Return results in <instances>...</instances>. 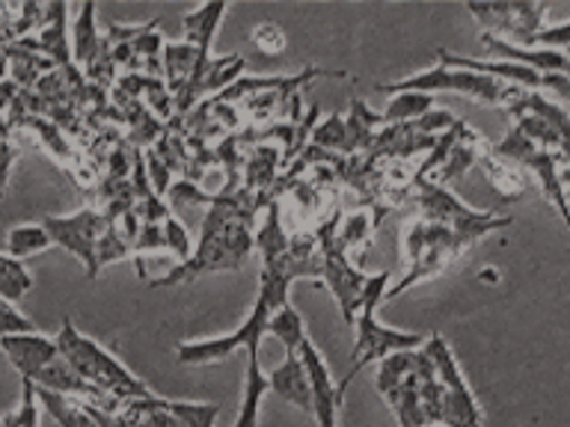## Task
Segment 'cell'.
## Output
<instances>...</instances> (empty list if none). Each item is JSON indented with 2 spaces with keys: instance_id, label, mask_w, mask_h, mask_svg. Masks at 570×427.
Segmentation results:
<instances>
[{
  "instance_id": "cell-1",
  "label": "cell",
  "mask_w": 570,
  "mask_h": 427,
  "mask_svg": "<svg viewBox=\"0 0 570 427\" xmlns=\"http://www.w3.org/2000/svg\"><path fill=\"white\" fill-rule=\"evenodd\" d=\"M238 205L217 199L212 205V211L205 214L203 240H199L196 256L185 261V265H176V270L151 279V288H169V285L190 282L199 274L244 267V261L253 252V238H249L247 222L238 220Z\"/></svg>"
},
{
  "instance_id": "cell-2",
  "label": "cell",
  "mask_w": 570,
  "mask_h": 427,
  "mask_svg": "<svg viewBox=\"0 0 570 427\" xmlns=\"http://www.w3.org/2000/svg\"><path fill=\"white\" fill-rule=\"evenodd\" d=\"M288 288H292V279L279 270L276 265H265L262 274H258V297L249 309L247 320L240 324L235 332L220 338H199V341H181L176 347V359L181 365H214L229 359L238 347L244 350H253V347H262V338L267 332V320L276 309L288 306Z\"/></svg>"
},
{
  "instance_id": "cell-3",
  "label": "cell",
  "mask_w": 570,
  "mask_h": 427,
  "mask_svg": "<svg viewBox=\"0 0 570 427\" xmlns=\"http://www.w3.org/2000/svg\"><path fill=\"white\" fill-rule=\"evenodd\" d=\"M390 274L383 270V274H372L368 276V282H365V294H363V306H360V318L354 324L356 341L354 350H351V368L345 371V377L338 380V391L345 395L347 386L354 383V377L363 368H368L372 363H383V359H390L395 354H407V350H422L425 347V336H416V332H401V329L383 327L381 320L374 318V309H377V302L381 297L390 294Z\"/></svg>"
},
{
  "instance_id": "cell-4",
  "label": "cell",
  "mask_w": 570,
  "mask_h": 427,
  "mask_svg": "<svg viewBox=\"0 0 570 427\" xmlns=\"http://www.w3.org/2000/svg\"><path fill=\"white\" fill-rule=\"evenodd\" d=\"M57 345H60L62 356L69 359L71 368H75L92 389L107 395V398L128 404V400L151 398V395H155V391H151L140 377H134L110 350H105L98 341H92V338H87L83 332H78L71 320H62Z\"/></svg>"
},
{
  "instance_id": "cell-5",
  "label": "cell",
  "mask_w": 570,
  "mask_h": 427,
  "mask_svg": "<svg viewBox=\"0 0 570 427\" xmlns=\"http://www.w3.org/2000/svg\"><path fill=\"white\" fill-rule=\"evenodd\" d=\"M381 92H422V96H434V92H454V96L475 98L484 105H502L511 107L523 92H517L514 83H502L497 78L479 75V71L452 69L436 62L434 69L416 71L410 78L392 80V83H377Z\"/></svg>"
},
{
  "instance_id": "cell-6",
  "label": "cell",
  "mask_w": 570,
  "mask_h": 427,
  "mask_svg": "<svg viewBox=\"0 0 570 427\" xmlns=\"http://www.w3.org/2000/svg\"><path fill=\"white\" fill-rule=\"evenodd\" d=\"M419 205H422V220L449 226L463 247H470L472 240L484 238L490 231L511 226V217H490L488 211H472L458 196L443 190L440 185H431V181H422L419 187Z\"/></svg>"
},
{
  "instance_id": "cell-7",
  "label": "cell",
  "mask_w": 570,
  "mask_h": 427,
  "mask_svg": "<svg viewBox=\"0 0 570 427\" xmlns=\"http://www.w3.org/2000/svg\"><path fill=\"white\" fill-rule=\"evenodd\" d=\"M425 354L431 356L436 377H440L445 391L443 427H481L479 400L472 395L470 383L463 380L461 368L454 363L452 347L445 345V338L440 332L425 338Z\"/></svg>"
},
{
  "instance_id": "cell-8",
  "label": "cell",
  "mask_w": 570,
  "mask_h": 427,
  "mask_svg": "<svg viewBox=\"0 0 570 427\" xmlns=\"http://www.w3.org/2000/svg\"><path fill=\"white\" fill-rule=\"evenodd\" d=\"M105 214L83 208L69 217H42V226L51 235L53 247L69 249L71 256L80 258V265L87 267V276H98V240L107 229Z\"/></svg>"
},
{
  "instance_id": "cell-9",
  "label": "cell",
  "mask_w": 570,
  "mask_h": 427,
  "mask_svg": "<svg viewBox=\"0 0 570 427\" xmlns=\"http://www.w3.org/2000/svg\"><path fill=\"white\" fill-rule=\"evenodd\" d=\"M333 226H336V222H333ZM333 226H324V229H321V265H324L321 279L327 282V288L338 300V309H342L345 324L354 327L356 309L363 306V294L368 276H365L363 270H356V267L347 261L345 252L336 247V240H333Z\"/></svg>"
},
{
  "instance_id": "cell-10",
  "label": "cell",
  "mask_w": 570,
  "mask_h": 427,
  "mask_svg": "<svg viewBox=\"0 0 570 427\" xmlns=\"http://www.w3.org/2000/svg\"><path fill=\"white\" fill-rule=\"evenodd\" d=\"M301 363L306 368L312 389V418L318 421V427H338V413L345 407V395L338 391V383H333L324 356L318 354V347L312 341H303Z\"/></svg>"
},
{
  "instance_id": "cell-11",
  "label": "cell",
  "mask_w": 570,
  "mask_h": 427,
  "mask_svg": "<svg viewBox=\"0 0 570 427\" xmlns=\"http://www.w3.org/2000/svg\"><path fill=\"white\" fill-rule=\"evenodd\" d=\"M470 12L481 18L490 30L511 33L517 42L532 48V39L543 30L547 7L543 3H493V7H470Z\"/></svg>"
},
{
  "instance_id": "cell-12",
  "label": "cell",
  "mask_w": 570,
  "mask_h": 427,
  "mask_svg": "<svg viewBox=\"0 0 570 427\" xmlns=\"http://www.w3.org/2000/svg\"><path fill=\"white\" fill-rule=\"evenodd\" d=\"M0 350L7 354L9 365L21 374V380L33 383L39 371L60 356L57 338H48L42 332H21V336L0 338Z\"/></svg>"
},
{
  "instance_id": "cell-13",
  "label": "cell",
  "mask_w": 570,
  "mask_h": 427,
  "mask_svg": "<svg viewBox=\"0 0 570 427\" xmlns=\"http://www.w3.org/2000/svg\"><path fill=\"white\" fill-rule=\"evenodd\" d=\"M481 44L493 57H505V62H520L541 75H570V57L564 51H550V48H529V44L505 42L502 36L484 33Z\"/></svg>"
},
{
  "instance_id": "cell-14",
  "label": "cell",
  "mask_w": 570,
  "mask_h": 427,
  "mask_svg": "<svg viewBox=\"0 0 570 427\" xmlns=\"http://www.w3.org/2000/svg\"><path fill=\"white\" fill-rule=\"evenodd\" d=\"M271 380V391L276 398H283L285 404H292L301 413L312 416V389L306 368L301 363V354H285V363H279L274 371L267 374Z\"/></svg>"
},
{
  "instance_id": "cell-15",
  "label": "cell",
  "mask_w": 570,
  "mask_h": 427,
  "mask_svg": "<svg viewBox=\"0 0 570 427\" xmlns=\"http://www.w3.org/2000/svg\"><path fill=\"white\" fill-rule=\"evenodd\" d=\"M523 167L529 169V172H532L538 181H541L543 199H550V202L559 208L561 220H564V226H568V231H570L568 190H564V185H561V167L556 163V158H552L547 149H538V151H532V155H529V160H525Z\"/></svg>"
},
{
  "instance_id": "cell-16",
  "label": "cell",
  "mask_w": 570,
  "mask_h": 427,
  "mask_svg": "<svg viewBox=\"0 0 570 427\" xmlns=\"http://www.w3.org/2000/svg\"><path fill=\"white\" fill-rule=\"evenodd\" d=\"M271 391V380L262 371V359H258V347L247 350V383H244V400H240V413L232 427H258V409L262 398Z\"/></svg>"
},
{
  "instance_id": "cell-17",
  "label": "cell",
  "mask_w": 570,
  "mask_h": 427,
  "mask_svg": "<svg viewBox=\"0 0 570 427\" xmlns=\"http://www.w3.org/2000/svg\"><path fill=\"white\" fill-rule=\"evenodd\" d=\"M226 16V3H205V7L194 9L185 16V36L187 44L196 48V51L208 57V48H212V39L217 33V24L220 18Z\"/></svg>"
},
{
  "instance_id": "cell-18",
  "label": "cell",
  "mask_w": 570,
  "mask_h": 427,
  "mask_svg": "<svg viewBox=\"0 0 570 427\" xmlns=\"http://www.w3.org/2000/svg\"><path fill=\"white\" fill-rule=\"evenodd\" d=\"M267 332L285 347V354H301L303 341H309L306 327H303L301 311L294 309L292 302L271 315V320H267Z\"/></svg>"
},
{
  "instance_id": "cell-19",
  "label": "cell",
  "mask_w": 570,
  "mask_h": 427,
  "mask_svg": "<svg viewBox=\"0 0 570 427\" xmlns=\"http://www.w3.org/2000/svg\"><path fill=\"white\" fill-rule=\"evenodd\" d=\"M48 247H53L51 235L42 222H24V226H12L7 235V252L18 261H24L30 256H39Z\"/></svg>"
},
{
  "instance_id": "cell-20",
  "label": "cell",
  "mask_w": 570,
  "mask_h": 427,
  "mask_svg": "<svg viewBox=\"0 0 570 427\" xmlns=\"http://www.w3.org/2000/svg\"><path fill=\"white\" fill-rule=\"evenodd\" d=\"M434 96H422V92H395L392 101L383 110V125H401V122H419L422 116L431 113Z\"/></svg>"
},
{
  "instance_id": "cell-21",
  "label": "cell",
  "mask_w": 570,
  "mask_h": 427,
  "mask_svg": "<svg viewBox=\"0 0 570 427\" xmlns=\"http://www.w3.org/2000/svg\"><path fill=\"white\" fill-rule=\"evenodd\" d=\"M33 288V276L24 267V261H18L9 252H0V294L7 300L18 302L24 294H30Z\"/></svg>"
},
{
  "instance_id": "cell-22",
  "label": "cell",
  "mask_w": 570,
  "mask_h": 427,
  "mask_svg": "<svg viewBox=\"0 0 570 427\" xmlns=\"http://www.w3.org/2000/svg\"><path fill=\"white\" fill-rule=\"evenodd\" d=\"M98 53V33H96V7L83 3L78 7V21H75V57L80 62H92Z\"/></svg>"
},
{
  "instance_id": "cell-23",
  "label": "cell",
  "mask_w": 570,
  "mask_h": 427,
  "mask_svg": "<svg viewBox=\"0 0 570 427\" xmlns=\"http://www.w3.org/2000/svg\"><path fill=\"white\" fill-rule=\"evenodd\" d=\"M374 226H377V220H372L368 211L347 214L338 229L333 226V240H336V247L342 249V252H347V249L356 247V244H365V240L372 238Z\"/></svg>"
},
{
  "instance_id": "cell-24",
  "label": "cell",
  "mask_w": 570,
  "mask_h": 427,
  "mask_svg": "<svg viewBox=\"0 0 570 427\" xmlns=\"http://www.w3.org/2000/svg\"><path fill=\"white\" fill-rule=\"evenodd\" d=\"M169 413L178 418L181 427H214L217 416H220V404H187V400H169Z\"/></svg>"
},
{
  "instance_id": "cell-25",
  "label": "cell",
  "mask_w": 570,
  "mask_h": 427,
  "mask_svg": "<svg viewBox=\"0 0 570 427\" xmlns=\"http://www.w3.org/2000/svg\"><path fill=\"white\" fill-rule=\"evenodd\" d=\"M131 256V247H128V238H122V231L116 226L114 220L107 222L105 235L98 240V270L105 265H114L119 258Z\"/></svg>"
},
{
  "instance_id": "cell-26",
  "label": "cell",
  "mask_w": 570,
  "mask_h": 427,
  "mask_svg": "<svg viewBox=\"0 0 570 427\" xmlns=\"http://www.w3.org/2000/svg\"><path fill=\"white\" fill-rule=\"evenodd\" d=\"M164 247H167V252L176 256L178 265L190 261V235H187L185 222L178 220L176 214H169L167 220H164Z\"/></svg>"
},
{
  "instance_id": "cell-27",
  "label": "cell",
  "mask_w": 570,
  "mask_h": 427,
  "mask_svg": "<svg viewBox=\"0 0 570 427\" xmlns=\"http://www.w3.org/2000/svg\"><path fill=\"white\" fill-rule=\"evenodd\" d=\"M21 332H39V329H36V324L27 318L24 311H18L16 302L0 294V338L21 336Z\"/></svg>"
},
{
  "instance_id": "cell-28",
  "label": "cell",
  "mask_w": 570,
  "mask_h": 427,
  "mask_svg": "<svg viewBox=\"0 0 570 427\" xmlns=\"http://www.w3.org/2000/svg\"><path fill=\"white\" fill-rule=\"evenodd\" d=\"M3 427H39V395H36L33 383H24V400L16 413L0 418Z\"/></svg>"
},
{
  "instance_id": "cell-29",
  "label": "cell",
  "mask_w": 570,
  "mask_h": 427,
  "mask_svg": "<svg viewBox=\"0 0 570 427\" xmlns=\"http://www.w3.org/2000/svg\"><path fill=\"white\" fill-rule=\"evenodd\" d=\"M312 140H315V146H321V149H345L347 122L342 116H327V119L315 128Z\"/></svg>"
},
{
  "instance_id": "cell-30",
  "label": "cell",
  "mask_w": 570,
  "mask_h": 427,
  "mask_svg": "<svg viewBox=\"0 0 570 427\" xmlns=\"http://www.w3.org/2000/svg\"><path fill=\"white\" fill-rule=\"evenodd\" d=\"M532 48H550V51L570 48V21H564V24L543 27L541 33L532 39Z\"/></svg>"
},
{
  "instance_id": "cell-31",
  "label": "cell",
  "mask_w": 570,
  "mask_h": 427,
  "mask_svg": "<svg viewBox=\"0 0 570 427\" xmlns=\"http://www.w3.org/2000/svg\"><path fill=\"white\" fill-rule=\"evenodd\" d=\"M253 42L258 44V51H267V53H279L285 48V33L274 21H265V24H258L253 30Z\"/></svg>"
},
{
  "instance_id": "cell-32",
  "label": "cell",
  "mask_w": 570,
  "mask_h": 427,
  "mask_svg": "<svg viewBox=\"0 0 570 427\" xmlns=\"http://www.w3.org/2000/svg\"><path fill=\"white\" fill-rule=\"evenodd\" d=\"M18 158V151L9 146V142L0 140V196L7 190V181H9V167H12V160Z\"/></svg>"
},
{
  "instance_id": "cell-33",
  "label": "cell",
  "mask_w": 570,
  "mask_h": 427,
  "mask_svg": "<svg viewBox=\"0 0 570 427\" xmlns=\"http://www.w3.org/2000/svg\"><path fill=\"white\" fill-rule=\"evenodd\" d=\"M3 71H7V62H3V57H0V78H3Z\"/></svg>"
},
{
  "instance_id": "cell-34",
  "label": "cell",
  "mask_w": 570,
  "mask_h": 427,
  "mask_svg": "<svg viewBox=\"0 0 570 427\" xmlns=\"http://www.w3.org/2000/svg\"><path fill=\"white\" fill-rule=\"evenodd\" d=\"M0 427H3V421H0Z\"/></svg>"
}]
</instances>
